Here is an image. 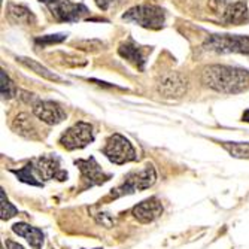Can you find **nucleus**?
Masks as SVG:
<instances>
[{
    "instance_id": "obj_1",
    "label": "nucleus",
    "mask_w": 249,
    "mask_h": 249,
    "mask_svg": "<svg viewBox=\"0 0 249 249\" xmlns=\"http://www.w3.org/2000/svg\"><path fill=\"white\" fill-rule=\"evenodd\" d=\"M201 81L218 93L237 94L249 88V71L225 64H212L203 71Z\"/></svg>"
},
{
    "instance_id": "obj_2",
    "label": "nucleus",
    "mask_w": 249,
    "mask_h": 249,
    "mask_svg": "<svg viewBox=\"0 0 249 249\" xmlns=\"http://www.w3.org/2000/svg\"><path fill=\"white\" fill-rule=\"evenodd\" d=\"M157 180V173L152 164H146L142 169L131 170L124 176L123 184L118 185L109 193L110 198H120L127 194H133L136 191H143L152 187Z\"/></svg>"
},
{
    "instance_id": "obj_3",
    "label": "nucleus",
    "mask_w": 249,
    "mask_h": 249,
    "mask_svg": "<svg viewBox=\"0 0 249 249\" xmlns=\"http://www.w3.org/2000/svg\"><path fill=\"white\" fill-rule=\"evenodd\" d=\"M123 18L125 21L134 22L143 29L160 30L166 24V12L160 6L155 5H138L128 9Z\"/></svg>"
},
{
    "instance_id": "obj_4",
    "label": "nucleus",
    "mask_w": 249,
    "mask_h": 249,
    "mask_svg": "<svg viewBox=\"0 0 249 249\" xmlns=\"http://www.w3.org/2000/svg\"><path fill=\"white\" fill-rule=\"evenodd\" d=\"M203 48L218 54H246L249 55V36L240 35H212L209 36Z\"/></svg>"
},
{
    "instance_id": "obj_5",
    "label": "nucleus",
    "mask_w": 249,
    "mask_h": 249,
    "mask_svg": "<svg viewBox=\"0 0 249 249\" xmlns=\"http://www.w3.org/2000/svg\"><path fill=\"white\" fill-rule=\"evenodd\" d=\"M103 155L114 164H125L136 160V149L131 145V142L125 136L120 133H114L106 141V145L102 148Z\"/></svg>"
},
{
    "instance_id": "obj_6",
    "label": "nucleus",
    "mask_w": 249,
    "mask_h": 249,
    "mask_svg": "<svg viewBox=\"0 0 249 249\" xmlns=\"http://www.w3.org/2000/svg\"><path fill=\"white\" fill-rule=\"evenodd\" d=\"M94 141V128L89 123L79 121L67 128L60 138V145L67 151L82 149Z\"/></svg>"
},
{
    "instance_id": "obj_7",
    "label": "nucleus",
    "mask_w": 249,
    "mask_h": 249,
    "mask_svg": "<svg viewBox=\"0 0 249 249\" xmlns=\"http://www.w3.org/2000/svg\"><path fill=\"white\" fill-rule=\"evenodd\" d=\"M51 11L54 18L63 22H75L88 15V9L84 5L73 3L71 0H40Z\"/></svg>"
},
{
    "instance_id": "obj_8",
    "label": "nucleus",
    "mask_w": 249,
    "mask_h": 249,
    "mask_svg": "<svg viewBox=\"0 0 249 249\" xmlns=\"http://www.w3.org/2000/svg\"><path fill=\"white\" fill-rule=\"evenodd\" d=\"M33 114L42 123L48 125H57L66 120L64 109L53 100H36L33 105Z\"/></svg>"
},
{
    "instance_id": "obj_9",
    "label": "nucleus",
    "mask_w": 249,
    "mask_h": 249,
    "mask_svg": "<svg viewBox=\"0 0 249 249\" xmlns=\"http://www.w3.org/2000/svg\"><path fill=\"white\" fill-rule=\"evenodd\" d=\"M33 169L36 175L40 178V180H50V179H58L64 180L67 179V172H64L60 166V160L57 157H48L43 155L37 160L32 161Z\"/></svg>"
},
{
    "instance_id": "obj_10",
    "label": "nucleus",
    "mask_w": 249,
    "mask_h": 249,
    "mask_svg": "<svg viewBox=\"0 0 249 249\" xmlns=\"http://www.w3.org/2000/svg\"><path fill=\"white\" fill-rule=\"evenodd\" d=\"M157 89L164 97H182L187 93V81L179 73L172 72L157 81Z\"/></svg>"
},
{
    "instance_id": "obj_11",
    "label": "nucleus",
    "mask_w": 249,
    "mask_h": 249,
    "mask_svg": "<svg viewBox=\"0 0 249 249\" xmlns=\"http://www.w3.org/2000/svg\"><path fill=\"white\" fill-rule=\"evenodd\" d=\"M75 164L79 167L82 178L87 180L89 187L102 185L110 178V175H106L102 170V167L99 166V163L96 161L94 157H89V158H87V160H76Z\"/></svg>"
},
{
    "instance_id": "obj_12",
    "label": "nucleus",
    "mask_w": 249,
    "mask_h": 249,
    "mask_svg": "<svg viewBox=\"0 0 249 249\" xmlns=\"http://www.w3.org/2000/svg\"><path fill=\"white\" fill-rule=\"evenodd\" d=\"M133 216L142 224H149L155 219H158L163 213V205L157 197L146 198L136 205L131 211Z\"/></svg>"
},
{
    "instance_id": "obj_13",
    "label": "nucleus",
    "mask_w": 249,
    "mask_h": 249,
    "mask_svg": "<svg viewBox=\"0 0 249 249\" xmlns=\"http://www.w3.org/2000/svg\"><path fill=\"white\" fill-rule=\"evenodd\" d=\"M222 22L227 26H240L245 24V22L249 21V9H248V3L243 2V0H239V2L230 3L224 8L222 11V17H221Z\"/></svg>"
},
{
    "instance_id": "obj_14",
    "label": "nucleus",
    "mask_w": 249,
    "mask_h": 249,
    "mask_svg": "<svg viewBox=\"0 0 249 249\" xmlns=\"http://www.w3.org/2000/svg\"><path fill=\"white\" fill-rule=\"evenodd\" d=\"M118 54L127 60L128 63H131L136 69H139V71H145V53L142 50V47H139L138 43H136L133 39H128L127 42L121 43L120 45V48H118Z\"/></svg>"
},
{
    "instance_id": "obj_15",
    "label": "nucleus",
    "mask_w": 249,
    "mask_h": 249,
    "mask_svg": "<svg viewBox=\"0 0 249 249\" xmlns=\"http://www.w3.org/2000/svg\"><path fill=\"white\" fill-rule=\"evenodd\" d=\"M12 231L21 237H24L33 249H40L43 246L45 234L37 227H32V225L26 222H17L12 225Z\"/></svg>"
},
{
    "instance_id": "obj_16",
    "label": "nucleus",
    "mask_w": 249,
    "mask_h": 249,
    "mask_svg": "<svg viewBox=\"0 0 249 249\" xmlns=\"http://www.w3.org/2000/svg\"><path fill=\"white\" fill-rule=\"evenodd\" d=\"M8 17L14 22V24H21V26H32L36 22V17L33 12L21 5H9L8 6Z\"/></svg>"
},
{
    "instance_id": "obj_17",
    "label": "nucleus",
    "mask_w": 249,
    "mask_h": 249,
    "mask_svg": "<svg viewBox=\"0 0 249 249\" xmlns=\"http://www.w3.org/2000/svg\"><path fill=\"white\" fill-rule=\"evenodd\" d=\"M17 61H19L21 64H24L27 69H30L32 72L37 73L39 76L48 79V81H54V82H63V78H60L58 75H55L54 72L48 71L47 67L42 66L40 63H37L36 60L33 58H29V57H17Z\"/></svg>"
},
{
    "instance_id": "obj_18",
    "label": "nucleus",
    "mask_w": 249,
    "mask_h": 249,
    "mask_svg": "<svg viewBox=\"0 0 249 249\" xmlns=\"http://www.w3.org/2000/svg\"><path fill=\"white\" fill-rule=\"evenodd\" d=\"M12 128L21 134V136H26V138H35V134H36V127L30 118V115L27 114H18L12 123Z\"/></svg>"
},
{
    "instance_id": "obj_19",
    "label": "nucleus",
    "mask_w": 249,
    "mask_h": 249,
    "mask_svg": "<svg viewBox=\"0 0 249 249\" xmlns=\"http://www.w3.org/2000/svg\"><path fill=\"white\" fill-rule=\"evenodd\" d=\"M11 172L21 180V182L29 184V185H33V187H43V180H40V178L36 175L32 161H30L27 166L21 167V169H18V170L11 169Z\"/></svg>"
},
{
    "instance_id": "obj_20",
    "label": "nucleus",
    "mask_w": 249,
    "mask_h": 249,
    "mask_svg": "<svg viewBox=\"0 0 249 249\" xmlns=\"http://www.w3.org/2000/svg\"><path fill=\"white\" fill-rule=\"evenodd\" d=\"M222 146L231 157L249 160V142H222Z\"/></svg>"
},
{
    "instance_id": "obj_21",
    "label": "nucleus",
    "mask_w": 249,
    "mask_h": 249,
    "mask_svg": "<svg viewBox=\"0 0 249 249\" xmlns=\"http://www.w3.org/2000/svg\"><path fill=\"white\" fill-rule=\"evenodd\" d=\"M0 78H2V84H0V89H2V97L3 99H12L17 96V87L15 84L11 81V78L6 75L5 71H2V73H0Z\"/></svg>"
},
{
    "instance_id": "obj_22",
    "label": "nucleus",
    "mask_w": 249,
    "mask_h": 249,
    "mask_svg": "<svg viewBox=\"0 0 249 249\" xmlns=\"http://www.w3.org/2000/svg\"><path fill=\"white\" fill-rule=\"evenodd\" d=\"M0 197H2V209H0V215H2L3 221H8V219L14 218L18 213V209L5 197V191L3 190H2V193H0Z\"/></svg>"
},
{
    "instance_id": "obj_23",
    "label": "nucleus",
    "mask_w": 249,
    "mask_h": 249,
    "mask_svg": "<svg viewBox=\"0 0 249 249\" xmlns=\"http://www.w3.org/2000/svg\"><path fill=\"white\" fill-rule=\"evenodd\" d=\"M67 37V35H48V36H42V37H37L36 39V43H40V45H51V43H58V42H63L64 39Z\"/></svg>"
},
{
    "instance_id": "obj_24",
    "label": "nucleus",
    "mask_w": 249,
    "mask_h": 249,
    "mask_svg": "<svg viewBox=\"0 0 249 249\" xmlns=\"http://www.w3.org/2000/svg\"><path fill=\"white\" fill-rule=\"evenodd\" d=\"M94 218L99 224H102L103 227H107V229L114 227V224H115V219L110 216V213H106V212L97 213V215H94Z\"/></svg>"
},
{
    "instance_id": "obj_25",
    "label": "nucleus",
    "mask_w": 249,
    "mask_h": 249,
    "mask_svg": "<svg viewBox=\"0 0 249 249\" xmlns=\"http://www.w3.org/2000/svg\"><path fill=\"white\" fill-rule=\"evenodd\" d=\"M124 0H96V5L100 8V9H103V11H107L109 8H112V6H117V5H120V3H123Z\"/></svg>"
},
{
    "instance_id": "obj_26",
    "label": "nucleus",
    "mask_w": 249,
    "mask_h": 249,
    "mask_svg": "<svg viewBox=\"0 0 249 249\" xmlns=\"http://www.w3.org/2000/svg\"><path fill=\"white\" fill-rule=\"evenodd\" d=\"M6 246H8V249H24L21 245H18L17 242H12V240H8Z\"/></svg>"
},
{
    "instance_id": "obj_27",
    "label": "nucleus",
    "mask_w": 249,
    "mask_h": 249,
    "mask_svg": "<svg viewBox=\"0 0 249 249\" xmlns=\"http://www.w3.org/2000/svg\"><path fill=\"white\" fill-rule=\"evenodd\" d=\"M243 121H246V123H249V109L248 110H245V114H243Z\"/></svg>"
}]
</instances>
